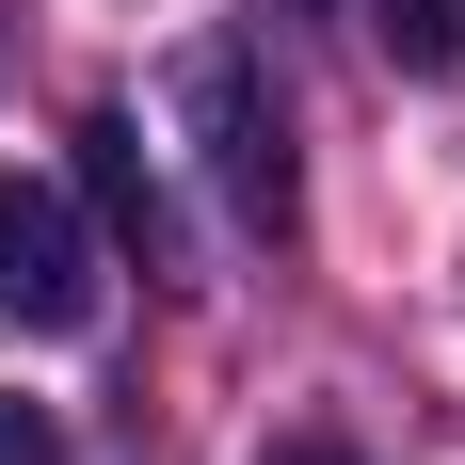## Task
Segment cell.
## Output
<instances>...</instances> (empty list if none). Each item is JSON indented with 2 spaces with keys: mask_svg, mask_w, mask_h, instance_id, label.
Returning a JSON list of instances; mask_svg holds the SVG:
<instances>
[{
  "mask_svg": "<svg viewBox=\"0 0 465 465\" xmlns=\"http://www.w3.org/2000/svg\"><path fill=\"white\" fill-rule=\"evenodd\" d=\"M177 96H193V129H209V177H225V225L241 241H289V209H305V177H289V113H273V81H257V48H193L177 64Z\"/></svg>",
  "mask_w": 465,
  "mask_h": 465,
  "instance_id": "6da1fadb",
  "label": "cell"
},
{
  "mask_svg": "<svg viewBox=\"0 0 465 465\" xmlns=\"http://www.w3.org/2000/svg\"><path fill=\"white\" fill-rule=\"evenodd\" d=\"M96 273H113V257H96V225H81L48 177H16V161H0V322H16V337H96V305H113Z\"/></svg>",
  "mask_w": 465,
  "mask_h": 465,
  "instance_id": "7a4b0ae2",
  "label": "cell"
},
{
  "mask_svg": "<svg viewBox=\"0 0 465 465\" xmlns=\"http://www.w3.org/2000/svg\"><path fill=\"white\" fill-rule=\"evenodd\" d=\"M81 193H96V241L161 257V177H144V129H129V113H96V129H81Z\"/></svg>",
  "mask_w": 465,
  "mask_h": 465,
  "instance_id": "3957f363",
  "label": "cell"
},
{
  "mask_svg": "<svg viewBox=\"0 0 465 465\" xmlns=\"http://www.w3.org/2000/svg\"><path fill=\"white\" fill-rule=\"evenodd\" d=\"M370 48L401 64V81H450L465 64V0H370Z\"/></svg>",
  "mask_w": 465,
  "mask_h": 465,
  "instance_id": "277c9868",
  "label": "cell"
},
{
  "mask_svg": "<svg viewBox=\"0 0 465 465\" xmlns=\"http://www.w3.org/2000/svg\"><path fill=\"white\" fill-rule=\"evenodd\" d=\"M0 465H64V418L48 401H0Z\"/></svg>",
  "mask_w": 465,
  "mask_h": 465,
  "instance_id": "5b68a950",
  "label": "cell"
},
{
  "mask_svg": "<svg viewBox=\"0 0 465 465\" xmlns=\"http://www.w3.org/2000/svg\"><path fill=\"white\" fill-rule=\"evenodd\" d=\"M257 465H353V450H257Z\"/></svg>",
  "mask_w": 465,
  "mask_h": 465,
  "instance_id": "8992f818",
  "label": "cell"
}]
</instances>
